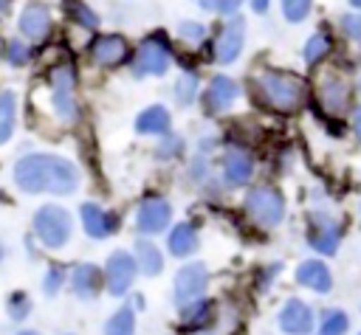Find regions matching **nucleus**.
Returning <instances> with one entry per match:
<instances>
[{
	"mask_svg": "<svg viewBox=\"0 0 361 335\" xmlns=\"http://www.w3.org/2000/svg\"><path fill=\"white\" fill-rule=\"evenodd\" d=\"M14 183L28 194H71L79 186V172L59 155H25L14 166Z\"/></svg>",
	"mask_w": 361,
	"mask_h": 335,
	"instance_id": "obj_1",
	"label": "nucleus"
},
{
	"mask_svg": "<svg viewBox=\"0 0 361 335\" xmlns=\"http://www.w3.org/2000/svg\"><path fill=\"white\" fill-rule=\"evenodd\" d=\"M251 90H254V99L265 110L279 113V115H293L307 101V82L279 68H262L251 79Z\"/></svg>",
	"mask_w": 361,
	"mask_h": 335,
	"instance_id": "obj_2",
	"label": "nucleus"
},
{
	"mask_svg": "<svg viewBox=\"0 0 361 335\" xmlns=\"http://www.w3.org/2000/svg\"><path fill=\"white\" fill-rule=\"evenodd\" d=\"M313 107L327 115V118H344L353 113V96H355V84L350 79V73L344 68L336 65H324L316 70V82H313Z\"/></svg>",
	"mask_w": 361,
	"mask_h": 335,
	"instance_id": "obj_3",
	"label": "nucleus"
},
{
	"mask_svg": "<svg viewBox=\"0 0 361 335\" xmlns=\"http://www.w3.org/2000/svg\"><path fill=\"white\" fill-rule=\"evenodd\" d=\"M305 236L307 245L322 253V256H336L341 248V236H344V222L341 217L330 214V211H310L307 222H305Z\"/></svg>",
	"mask_w": 361,
	"mask_h": 335,
	"instance_id": "obj_4",
	"label": "nucleus"
},
{
	"mask_svg": "<svg viewBox=\"0 0 361 335\" xmlns=\"http://www.w3.org/2000/svg\"><path fill=\"white\" fill-rule=\"evenodd\" d=\"M243 208L259 228H276L285 220V197L274 186H254L245 194Z\"/></svg>",
	"mask_w": 361,
	"mask_h": 335,
	"instance_id": "obj_5",
	"label": "nucleus"
},
{
	"mask_svg": "<svg viewBox=\"0 0 361 335\" xmlns=\"http://www.w3.org/2000/svg\"><path fill=\"white\" fill-rule=\"evenodd\" d=\"M34 231L45 248H62L71 236V214L59 206H42L34 214Z\"/></svg>",
	"mask_w": 361,
	"mask_h": 335,
	"instance_id": "obj_6",
	"label": "nucleus"
},
{
	"mask_svg": "<svg viewBox=\"0 0 361 335\" xmlns=\"http://www.w3.org/2000/svg\"><path fill=\"white\" fill-rule=\"evenodd\" d=\"M169 56H172L169 42H166V37H161V31H158V34L147 37V39L138 45L135 62H133V73H135V76L164 73V70L169 68Z\"/></svg>",
	"mask_w": 361,
	"mask_h": 335,
	"instance_id": "obj_7",
	"label": "nucleus"
},
{
	"mask_svg": "<svg viewBox=\"0 0 361 335\" xmlns=\"http://www.w3.org/2000/svg\"><path fill=\"white\" fill-rule=\"evenodd\" d=\"M76 73L71 65H59L54 73H51V101H54V110L62 121H73L76 118Z\"/></svg>",
	"mask_w": 361,
	"mask_h": 335,
	"instance_id": "obj_8",
	"label": "nucleus"
},
{
	"mask_svg": "<svg viewBox=\"0 0 361 335\" xmlns=\"http://www.w3.org/2000/svg\"><path fill=\"white\" fill-rule=\"evenodd\" d=\"M279 329L285 335H310L316 329V321H313V310L310 304H305L302 298H288L279 310Z\"/></svg>",
	"mask_w": 361,
	"mask_h": 335,
	"instance_id": "obj_9",
	"label": "nucleus"
},
{
	"mask_svg": "<svg viewBox=\"0 0 361 335\" xmlns=\"http://www.w3.org/2000/svg\"><path fill=\"white\" fill-rule=\"evenodd\" d=\"M206 284H209V270H206V265H200V262L183 265V267L178 270V276H175V298H178V304L195 301V298L206 290Z\"/></svg>",
	"mask_w": 361,
	"mask_h": 335,
	"instance_id": "obj_10",
	"label": "nucleus"
},
{
	"mask_svg": "<svg viewBox=\"0 0 361 335\" xmlns=\"http://www.w3.org/2000/svg\"><path fill=\"white\" fill-rule=\"evenodd\" d=\"M243 42H245V23L240 17H234L220 28V34L214 39V59L220 65L234 62L240 56V51H243Z\"/></svg>",
	"mask_w": 361,
	"mask_h": 335,
	"instance_id": "obj_11",
	"label": "nucleus"
},
{
	"mask_svg": "<svg viewBox=\"0 0 361 335\" xmlns=\"http://www.w3.org/2000/svg\"><path fill=\"white\" fill-rule=\"evenodd\" d=\"M169 217H172V208L164 197H147L141 206H138V214H135V225L141 234H158L169 225Z\"/></svg>",
	"mask_w": 361,
	"mask_h": 335,
	"instance_id": "obj_12",
	"label": "nucleus"
},
{
	"mask_svg": "<svg viewBox=\"0 0 361 335\" xmlns=\"http://www.w3.org/2000/svg\"><path fill=\"white\" fill-rule=\"evenodd\" d=\"M254 177V158L243 146H228L223 155V180L228 186H245Z\"/></svg>",
	"mask_w": 361,
	"mask_h": 335,
	"instance_id": "obj_13",
	"label": "nucleus"
},
{
	"mask_svg": "<svg viewBox=\"0 0 361 335\" xmlns=\"http://www.w3.org/2000/svg\"><path fill=\"white\" fill-rule=\"evenodd\" d=\"M135 259L127 253V251H113L110 259H107V290L113 296H121L127 293V287L133 284V276H135Z\"/></svg>",
	"mask_w": 361,
	"mask_h": 335,
	"instance_id": "obj_14",
	"label": "nucleus"
},
{
	"mask_svg": "<svg viewBox=\"0 0 361 335\" xmlns=\"http://www.w3.org/2000/svg\"><path fill=\"white\" fill-rule=\"evenodd\" d=\"M296 284L313 290V293H330L333 290V273L327 267V262L322 259H305L296 265Z\"/></svg>",
	"mask_w": 361,
	"mask_h": 335,
	"instance_id": "obj_15",
	"label": "nucleus"
},
{
	"mask_svg": "<svg viewBox=\"0 0 361 335\" xmlns=\"http://www.w3.org/2000/svg\"><path fill=\"white\" fill-rule=\"evenodd\" d=\"M90 56H93V62H99V65H121V62L130 56V45H127V39L118 37V34H102V37L93 39Z\"/></svg>",
	"mask_w": 361,
	"mask_h": 335,
	"instance_id": "obj_16",
	"label": "nucleus"
},
{
	"mask_svg": "<svg viewBox=\"0 0 361 335\" xmlns=\"http://www.w3.org/2000/svg\"><path fill=\"white\" fill-rule=\"evenodd\" d=\"M240 96V84L231 79V76H214L209 82V90H206V110L209 113H223L228 110Z\"/></svg>",
	"mask_w": 361,
	"mask_h": 335,
	"instance_id": "obj_17",
	"label": "nucleus"
},
{
	"mask_svg": "<svg viewBox=\"0 0 361 335\" xmlns=\"http://www.w3.org/2000/svg\"><path fill=\"white\" fill-rule=\"evenodd\" d=\"M82 225H85L87 236L104 239V236L118 225V220H116L113 214H104L96 203H85V206H82Z\"/></svg>",
	"mask_w": 361,
	"mask_h": 335,
	"instance_id": "obj_18",
	"label": "nucleus"
},
{
	"mask_svg": "<svg viewBox=\"0 0 361 335\" xmlns=\"http://www.w3.org/2000/svg\"><path fill=\"white\" fill-rule=\"evenodd\" d=\"M51 31V14L42 6H28L20 14V34L28 39H42Z\"/></svg>",
	"mask_w": 361,
	"mask_h": 335,
	"instance_id": "obj_19",
	"label": "nucleus"
},
{
	"mask_svg": "<svg viewBox=\"0 0 361 335\" xmlns=\"http://www.w3.org/2000/svg\"><path fill=\"white\" fill-rule=\"evenodd\" d=\"M99 282H102V276H99L96 265H76L71 273V287L82 298H93L99 293Z\"/></svg>",
	"mask_w": 361,
	"mask_h": 335,
	"instance_id": "obj_20",
	"label": "nucleus"
},
{
	"mask_svg": "<svg viewBox=\"0 0 361 335\" xmlns=\"http://www.w3.org/2000/svg\"><path fill=\"white\" fill-rule=\"evenodd\" d=\"M330 53H333V39H330V34H324V31L310 34L307 42L302 45V59H305V65H310V68H319Z\"/></svg>",
	"mask_w": 361,
	"mask_h": 335,
	"instance_id": "obj_21",
	"label": "nucleus"
},
{
	"mask_svg": "<svg viewBox=\"0 0 361 335\" xmlns=\"http://www.w3.org/2000/svg\"><path fill=\"white\" fill-rule=\"evenodd\" d=\"M135 129L144 135H166L169 132V113L164 107H147L138 118H135Z\"/></svg>",
	"mask_w": 361,
	"mask_h": 335,
	"instance_id": "obj_22",
	"label": "nucleus"
},
{
	"mask_svg": "<svg viewBox=\"0 0 361 335\" xmlns=\"http://www.w3.org/2000/svg\"><path fill=\"white\" fill-rule=\"evenodd\" d=\"M169 251L175 256H189L197 251V231L189 225V222H178L172 231H169Z\"/></svg>",
	"mask_w": 361,
	"mask_h": 335,
	"instance_id": "obj_23",
	"label": "nucleus"
},
{
	"mask_svg": "<svg viewBox=\"0 0 361 335\" xmlns=\"http://www.w3.org/2000/svg\"><path fill=\"white\" fill-rule=\"evenodd\" d=\"M135 262H138V267H141L147 276H155V273H161V267H164L161 251H158L152 242H147V239H138V242H135Z\"/></svg>",
	"mask_w": 361,
	"mask_h": 335,
	"instance_id": "obj_24",
	"label": "nucleus"
},
{
	"mask_svg": "<svg viewBox=\"0 0 361 335\" xmlns=\"http://www.w3.org/2000/svg\"><path fill=\"white\" fill-rule=\"evenodd\" d=\"M212 315V301L209 298H195L189 304H180V321L186 327H203Z\"/></svg>",
	"mask_w": 361,
	"mask_h": 335,
	"instance_id": "obj_25",
	"label": "nucleus"
},
{
	"mask_svg": "<svg viewBox=\"0 0 361 335\" xmlns=\"http://www.w3.org/2000/svg\"><path fill=\"white\" fill-rule=\"evenodd\" d=\"M350 329V315L344 310H327L322 315V324L316 327V335H347Z\"/></svg>",
	"mask_w": 361,
	"mask_h": 335,
	"instance_id": "obj_26",
	"label": "nucleus"
},
{
	"mask_svg": "<svg viewBox=\"0 0 361 335\" xmlns=\"http://www.w3.org/2000/svg\"><path fill=\"white\" fill-rule=\"evenodd\" d=\"M14 110H17V99L11 90L0 93V144L8 141L11 129H14Z\"/></svg>",
	"mask_w": 361,
	"mask_h": 335,
	"instance_id": "obj_27",
	"label": "nucleus"
},
{
	"mask_svg": "<svg viewBox=\"0 0 361 335\" xmlns=\"http://www.w3.org/2000/svg\"><path fill=\"white\" fill-rule=\"evenodd\" d=\"M135 329V318H133V310L130 307H121L110 321H107V335H133Z\"/></svg>",
	"mask_w": 361,
	"mask_h": 335,
	"instance_id": "obj_28",
	"label": "nucleus"
},
{
	"mask_svg": "<svg viewBox=\"0 0 361 335\" xmlns=\"http://www.w3.org/2000/svg\"><path fill=\"white\" fill-rule=\"evenodd\" d=\"M65 11H68L79 25H85V28H96V25H99V17H96L85 3H79V0H65Z\"/></svg>",
	"mask_w": 361,
	"mask_h": 335,
	"instance_id": "obj_29",
	"label": "nucleus"
},
{
	"mask_svg": "<svg viewBox=\"0 0 361 335\" xmlns=\"http://www.w3.org/2000/svg\"><path fill=\"white\" fill-rule=\"evenodd\" d=\"M313 8V0H282V14L288 23H302Z\"/></svg>",
	"mask_w": 361,
	"mask_h": 335,
	"instance_id": "obj_30",
	"label": "nucleus"
},
{
	"mask_svg": "<svg viewBox=\"0 0 361 335\" xmlns=\"http://www.w3.org/2000/svg\"><path fill=\"white\" fill-rule=\"evenodd\" d=\"M195 90H197V79H195L192 73L180 76V79H178V84H175V96H178V101H180V104H189V101L195 99Z\"/></svg>",
	"mask_w": 361,
	"mask_h": 335,
	"instance_id": "obj_31",
	"label": "nucleus"
},
{
	"mask_svg": "<svg viewBox=\"0 0 361 335\" xmlns=\"http://www.w3.org/2000/svg\"><path fill=\"white\" fill-rule=\"evenodd\" d=\"M178 34H180L186 42H203V39H206V25L186 20V23H180V25H178Z\"/></svg>",
	"mask_w": 361,
	"mask_h": 335,
	"instance_id": "obj_32",
	"label": "nucleus"
},
{
	"mask_svg": "<svg viewBox=\"0 0 361 335\" xmlns=\"http://www.w3.org/2000/svg\"><path fill=\"white\" fill-rule=\"evenodd\" d=\"M341 31H344L347 39L361 42V11H355V14H344V17H341Z\"/></svg>",
	"mask_w": 361,
	"mask_h": 335,
	"instance_id": "obj_33",
	"label": "nucleus"
},
{
	"mask_svg": "<svg viewBox=\"0 0 361 335\" xmlns=\"http://www.w3.org/2000/svg\"><path fill=\"white\" fill-rule=\"evenodd\" d=\"M6 56H8L11 65H23V62H28L31 51H28V45H25L23 39H11L8 48H6Z\"/></svg>",
	"mask_w": 361,
	"mask_h": 335,
	"instance_id": "obj_34",
	"label": "nucleus"
},
{
	"mask_svg": "<svg viewBox=\"0 0 361 335\" xmlns=\"http://www.w3.org/2000/svg\"><path fill=\"white\" fill-rule=\"evenodd\" d=\"M243 0H200V6L206 11H214V14H234L240 8Z\"/></svg>",
	"mask_w": 361,
	"mask_h": 335,
	"instance_id": "obj_35",
	"label": "nucleus"
},
{
	"mask_svg": "<svg viewBox=\"0 0 361 335\" xmlns=\"http://www.w3.org/2000/svg\"><path fill=\"white\" fill-rule=\"evenodd\" d=\"M28 310H31V304H28V296H23V293H14V296H11V304H8V312H11V318H14V321H23V318L28 315Z\"/></svg>",
	"mask_w": 361,
	"mask_h": 335,
	"instance_id": "obj_36",
	"label": "nucleus"
},
{
	"mask_svg": "<svg viewBox=\"0 0 361 335\" xmlns=\"http://www.w3.org/2000/svg\"><path fill=\"white\" fill-rule=\"evenodd\" d=\"M65 282V270L62 267H48V273H45V282H42V290L48 293V296H54L56 290H59V284Z\"/></svg>",
	"mask_w": 361,
	"mask_h": 335,
	"instance_id": "obj_37",
	"label": "nucleus"
},
{
	"mask_svg": "<svg viewBox=\"0 0 361 335\" xmlns=\"http://www.w3.org/2000/svg\"><path fill=\"white\" fill-rule=\"evenodd\" d=\"M180 146H183L180 138H166V141L161 144V149H158V158H172V155L180 152Z\"/></svg>",
	"mask_w": 361,
	"mask_h": 335,
	"instance_id": "obj_38",
	"label": "nucleus"
},
{
	"mask_svg": "<svg viewBox=\"0 0 361 335\" xmlns=\"http://www.w3.org/2000/svg\"><path fill=\"white\" fill-rule=\"evenodd\" d=\"M350 129H353L355 141L361 144V104H355V107H353V113H350Z\"/></svg>",
	"mask_w": 361,
	"mask_h": 335,
	"instance_id": "obj_39",
	"label": "nucleus"
},
{
	"mask_svg": "<svg viewBox=\"0 0 361 335\" xmlns=\"http://www.w3.org/2000/svg\"><path fill=\"white\" fill-rule=\"evenodd\" d=\"M268 6H271V0H251V8H254L257 14H265Z\"/></svg>",
	"mask_w": 361,
	"mask_h": 335,
	"instance_id": "obj_40",
	"label": "nucleus"
},
{
	"mask_svg": "<svg viewBox=\"0 0 361 335\" xmlns=\"http://www.w3.org/2000/svg\"><path fill=\"white\" fill-rule=\"evenodd\" d=\"M192 335H217V332H212V329H195Z\"/></svg>",
	"mask_w": 361,
	"mask_h": 335,
	"instance_id": "obj_41",
	"label": "nucleus"
},
{
	"mask_svg": "<svg viewBox=\"0 0 361 335\" xmlns=\"http://www.w3.org/2000/svg\"><path fill=\"white\" fill-rule=\"evenodd\" d=\"M347 3H350L353 8H361V0H347Z\"/></svg>",
	"mask_w": 361,
	"mask_h": 335,
	"instance_id": "obj_42",
	"label": "nucleus"
},
{
	"mask_svg": "<svg viewBox=\"0 0 361 335\" xmlns=\"http://www.w3.org/2000/svg\"><path fill=\"white\" fill-rule=\"evenodd\" d=\"M20 335H37V332H31V329H25V332H20Z\"/></svg>",
	"mask_w": 361,
	"mask_h": 335,
	"instance_id": "obj_43",
	"label": "nucleus"
},
{
	"mask_svg": "<svg viewBox=\"0 0 361 335\" xmlns=\"http://www.w3.org/2000/svg\"><path fill=\"white\" fill-rule=\"evenodd\" d=\"M358 93H361V76H358Z\"/></svg>",
	"mask_w": 361,
	"mask_h": 335,
	"instance_id": "obj_44",
	"label": "nucleus"
},
{
	"mask_svg": "<svg viewBox=\"0 0 361 335\" xmlns=\"http://www.w3.org/2000/svg\"><path fill=\"white\" fill-rule=\"evenodd\" d=\"M358 214H361V206H358Z\"/></svg>",
	"mask_w": 361,
	"mask_h": 335,
	"instance_id": "obj_45",
	"label": "nucleus"
},
{
	"mask_svg": "<svg viewBox=\"0 0 361 335\" xmlns=\"http://www.w3.org/2000/svg\"><path fill=\"white\" fill-rule=\"evenodd\" d=\"M0 256H3V248H0Z\"/></svg>",
	"mask_w": 361,
	"mask_h": 335,
	"instance_id": "obj_46",
	"label": "nucleus"
},
{
	"mask_svg": "<svg viewBox=\"0 0 361 335\" xmlns=\"http://www.w3.org/2000/svg\"><path fill=\"white\" fill-rule=\"evenodd\" d=\"M0 8H3V3H0Z\"/></svg>",
	"mask_w": 361,
	"mask_h": 335,
	"instance_id": "obj_47",
	"label": "nucleus"
},
{
	"mask_svg": "<svg viewBox=\"0 0 361 335\" xmlns=\"http://www.w3.org/2000/svg\"><path fill=\"white\" fill-rule=\"evenodd\" d=\"M358 335H361V332H358Z\"/></svg>",
	"mask_w": 361,
	"mask_h": 335,
	"instance_id": "obj_48",
	"label": "nucleus"
}]
</instances>
